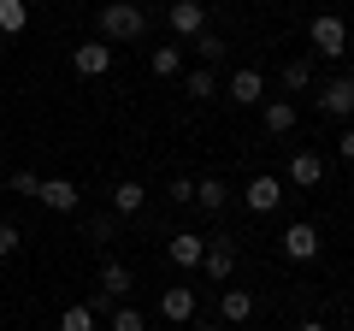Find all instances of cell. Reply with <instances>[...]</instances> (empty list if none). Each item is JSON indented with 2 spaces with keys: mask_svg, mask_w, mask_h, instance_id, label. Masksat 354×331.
I'll return each mask as SVG.
<instances>
[{
  "mask_svg": "<svg viewBox=\"0 0 354 331\" xmlns=\"http://www.w3.org/2000/svg\"><path fill=\"white\" fill-rule=\"evenodd\" d=\"M201 267H207V278L225 284L230 272H236V242H230V237H213V242H207V255H201Z\"/></svg>",
  "mask_w": 354,
  "mask_h": 331,
  "instance_id": "obj_8",
  "label": "cell"
},
{
  "mask_svg": "<svg viewBox=\"0 0 354 331\" xmlns=\"http://www.w3.org/2000/svg\"><path fill=\"white\" fill-rule=\"evenodd\" d=\"M319 113H330V118L354 113V77H330L325 89H319Z\"/></svg>",
  "mask_w": 354,
  "mask_h": 331,
  "instance_id": "obj_6",
  "label": "cell"
},
{
  "mask_svg": "<svg viewBox=\"0 0 354 331\" xmlns=\"http://www.w3.org/2000/svg\"><path fill=\"white\" fill-rule=\"evenodd\" d=\"M165 255H171V267H201V255H207V237H195V231H177L171 242H165Z\"/></svg>",
  "mask_w": 354,
  "mask_h": 331,
  "instance_id": "obj_9",
  "label": "cell"
},
{
  "mask_svg": "<svg viewBox=\"0 0 354 331\" xmlns=\"http://www.w3.org/2000/svg\"><path fill=\"white\" fill-rule=\"evenodd\" d=\"M6 190H12V195H36V190H41V178H36V172H30V166H18V172H12V184H6Z\"/></svg>",
  "mask_w": 354,
  "mask_h": 331,
  "instance_id": "obj_25",
  "label": "cell"
},
{
  "mask_svg": "<svg viewBox=\"0 0 354 331\" xmlns=\"http://www.w3.org/2000/svg\"><path fill=\"white\" fill-rule=\"evenodd\" d=\"M295 331H330V325H319V319H301V325H295Z\"/></svg>",
  "mask_w": 354,
  "mask_h": 331,
  "instance_id": "obj_30",
  "label": "cell"
},
{
  "mask_svg": "<svg viewBox=\"0 0 354 331\" xmlns=\"http://www.w3.org/2000/svg\"><path fill=\"white\" fill-rule=\"evenodd\" d=\"M18 237H24V231H12V225H0V255H12V249H18Z\"/></svg>",
  "mask_w": 354,
  "mask_h": 331,
  "instance_id": "obj_28",
  "label": "cell"
},
{
  "mask_svg": "<svg viewBox=\"0 0 354 331\" xmlns=\"http://www.w3.org/2000/svg\"><path fill=\"white\" fill-rule=\"evenodd\" d=\"M218 314H225V325H242V319L254 314V296L248 290H225L218 296Z\"/></svg>",
  "mask_w": 354,
  "mask_h": 331,
  "instance_id": "obj_15",
  "label": "cell"
},
{
  "mask_svg": "<svg viewBox=\"0 0 354 331\" xmlns=\"http://www.w3.org/2000/svg\"><path fill=\"white\" fill-rule=\"evenodd\" d=\"M183 95H195V101H207V95H218L213 71H207V65H201V71H189V77H183Z\"/></svg>",
  "mask_w": 354,
  "mask_h": 331,
  "instance_id": "obj_22",
  "label": "cell"
},
{
  "mask_svg": "<svg viewBox=\"0 0 354 331\" xmlns=\"http://www.w3.org/2000/svg\"><path fill=\"white\" fill-rule=\"evenodd\" d=\"M171 30L177 36H201L207 30V6L201 0H171Z\"/></svg>",
  "mask_w": 354,
  "mask_h": 331,
  "instance_id": "obj_11",
  "label": "cell"
},
{
  "mask_svg": "<svg viewBox=\"0 0 354 331\" xmlns=\"http://www.w3.org/2000/svg\"><path fill=\"white\" fill-rule=\"evenodd\" d=\"M130 284H136V278H130L124 260H106V267H101V302H106V296H124Z\"/></svg>",
  "mask_w": 354,
  "mask_h": 331,
  "instance_id": "obj_18",
  "label": "cell"
},
{
  "mask_svg": "<svg viewBox=\"0 0 354 331\" xmlns=\"http://www.w3.org/2000/svg\"><path fill=\"white\" fill-rule=\"evenodd\" d=\"M153 77H183V48H153Z\"/></svg>",
  "mask_w": 354,
  "mask_h": 331,
  "instance_id": "obj_21",
  "label": "cell"
},
{
  "mask_svg": "<svg viewBox=\"0 0 354 331\" xmlns=\"http://www.w3.org/2000/svg\"><path fill=\"white\" fill-rule=\"evenodd\" d=\"M36 202H41V207H53V213H77V202H83V190H77L71 178H41Z\"/></svg>",
  "mask_w": 354,
  "mask_h": 331,
  "instance_id": "obj_5",
  "label": "cell"
},
{
  "mask_svg": "<svg viewBox=\"0 0 354 331\" xmlns=\"http://www.w3.org/2000/svg\"><path fill=\"white\" fill-rule=\"evenodd\" d=\"M195 202H201L207 213H218V207L230 202V190H225V184H218V178H201V184H195Z\"/></svg>",
  "mask_w": 354,
  "mask_h": 331,
  "instance_id": "obj_19",
  "label": "cell"
},
{
  "mask_svg": "<svg viewBox=\"0 0 354 331\" xmlns=\"http://www.w3.org/2000/svg\"><path fill=\"white\" fill-rule=\"evenodd\" d=\"M342 160H354V130H342Z\"/></svg>",
  "mask_w": 354,
  "mask_h": 331,
  "instance_id": "obj_29",
  "label": "cell"
},
{
  "mask_svg": "<svg viewBox=\"0 0 354 331\" xmlns=\"http://www.w3.org/2000/svg\"><path fill=\"white\" fill-rule=\"evenodd\" d=\"M230 101H236V107L266 101V77L260 71H236V77H230Z\"/></svg>",
  "mask_w": 354,
  "mask_h": 331,
  "instance_id": "obj_13",
  "label": "cell"
},
{
  "mask_svg": "<svg viewBox=\"0 0 354 331\" xmlns=\"http://www.w3.org/2000/svg\"><path fill=\"white\" fill-rule=\"evenodd\" d=\"M283 255H290L295 267H307V260H319V225H307V219H295V225L283 231Z\"/></svg>",
  "mask_w": 354,
  "mask_h": 331,
  "instance_id": "obj_4",
  "label": "cell"
},
{
  "mask_svg": "<svg viewBox=\"0 0 354 331\" xmlns=\"http://www.w3.org/2000/svg\"><path fill=\"white\" fill-rule=\"evenodd\" d=\"M106 331H148V319H142L136 307H118V314L106 319Z\"/></svg>",
  "mask_w": 354,
  "mask_h": 331,
  "instance_id": "obj_24",
  "label": "cell"
},
{
  "mask_svg": "<svg viewBox=\"0 0 354 331\" xmlns=\"http://www.w3.org/2000/svg\"><path fill=\"white\" fill-rule=\"evenodd\" d=\"M71 65H77V77H106V71H113V48H106L101 36H95V42H77Z\"/></svg>",
  "mask_w": 354,
  "mask_h": 331,
  "instance_id": "obj_3",
  "label": "cell"
},
{
  "mask_svg": "<svg viewBox=\"0 0 354 331\" xmlns=\"http://www.w3.org/2000/svg\"><path fill=\"white\" fill-rule=\"evenodd\" d=\"M266 130H272V136H290L295 130V101H266Z\"/></svg>",
  "mask_w": 354,
  "mask_h": 331,
  "instance_id": "obj_14",
  "label": "cell"
},
{
  "mask_svg": "<svg viewBox=\"0 0 354 331\" xmlns=\"http://www.w3.org/2000/svg\"><path fill=\"white\" fill-rule=\"evenodd\" d=\"M160 314L171 319V325H189V319H195V290H189V284H171V290L160 296Z\"/></svg>",
  "mask_w": 354,
  "mask_h": 331,
  "instance_id": "obj_10",
  "label": "cell"
},
{
  "mask_svg": "<svg viewBox=\"0 0 354 331\" xmlns=\"http://www.w3.org/2000/svg\"><path fill=\"white\" fill-rule=\"evenodd\" d=\"M195 48H201V60H225V42H218L213 30H201V42H195Z\"/></svg>",
  "mask_w": 354,
  "mask_h": 331,
  "instance_id": "obj_27",
  "label": "cell"
},
{
  "mask_svg": "<svg viewBox=\"0 0 354 331\" xmlns=\"http://www.w3.org/2000/svg\"><path fill=\"white\" fill-rule=\"evenodd\" d=\"M59 331H101V325H95V307H88V302L65 307V314H59Z\"/></svg>",
  "mask_w": 354,
  "mask_h": 331,
  "instance_id": "obj_20",
  "label": "cell"
},
{
  "mask_svg": "<svg viewBox=\"0 0 354 331\" xmlns=\"http://www.w3.org/2000/svg\"><path fill=\"white\" fill-rule=\"evenodd\" d=\"M307 83H313V65H307V60H290V65H283V89H307Z\"/></svg>",
  "mask_w": 354,
  "mask_h": 331,
  "instance_id": "obj_23",
  "label": "cell"
},
{
  "mask_svg": "<svg viewBox=\"0 0 354 331\" xmlns=\"http://www.w3.org/2000/svg\"><path fill=\"white\" fill-rule=\"evenodd\" d=\"M142 202H148V190H142V184L136 178H124V184H118V190H113V213H142Z\"/></svg>",
  "mask_w": 354,
  "mask_h": 331,
  "instance_id": "obj_17",
  "label": "cell"
},
{
  "mask_svg": "<svg viewBox=\"0 0 354 331\" xmlns=\"http://www.w3.org/2000/svg\"><path fill=\"white\" fill-rule=\"evenodd\" d=\"M313 48L325 53V60H342V48H348V24H342L337 12H319L313 18Z\"/></svg>",
  "mask_w": 354,
  "mask_h": 331,
  "instance_id": "obj_2",
  "label": "cell"
},
{
  "mask_svg": "<svg viewBox=\"0 0 354 331\" xmlns=\"http://www.w3.org/2000/svg\"><path fill=\"white\" fill-rule=\"evenodd\" d=\"M283 202V178H248V207L254 213H272Z\"/></svg>",
  "mask_w": 354,
  "mask_h": 331,
  "instance_id": "obj_12",
  "label": "cell"
},
{
  "mask_svg": "<svg viewBox=\"0 0 354 331\" xmlns=\"http://www.w3.org/2000/svg\"><path fill=\"white\" fill-rule=\"evenodd\" d=\"M95 24H101V42H142L148 36V18H142L136 0H106Z\"/></svg>",
  "mask_w": 354,
  "mask_h": 331,
  "instance_id": "obj_1",
  "label": "cell"
},
{
  "mask_svg": "<svg viewBox=\"0 0 354 331\" xmlns=\"http://www.w3.org/2000/svg\"><path fill=\"white\" fill-rule=\"evenodd\" d=\"M165 195H171L177 207H189L195 202V178H171V184H165Z\"/></svg>",
  "mask_w": 354,
  "mask_h": 331,
  "instance_id": "obj_26",
  "label": "cell"
},
{
  "mask_svg": "<svg viewBox=\"0 0 354 331\" xmlns=\"http://www.w3.org/2000/svg\"><path fill=\"white\" fill-rule=\"evenodd\" d=\"M207 331H236V325H225V319H218V325H207Z\"/></svg>",
  "mask_w": 354,
  "mask_h": 331,
  "instance_id": "obj_31",
  "label": "cell"
},
{
  "mask_svg": "<svg viewBox=\"0 0 354 331\" xmlns=\"http://www.w3.org/2000/svg\"><path fill=\"white\" fill-rule=\"evenodd\" d=\"M30 30V6L24 0H0V36H24Z\"/></svg>",
  "mask_w": 354,
  "mask_h": 331,
  "instance_id": "obj_16",
  "label": "cell"
},
{
  "mask_svg": "<svg viewBox=\"0 0 354 331\" xmlns=\"http://www.w3.org/2000/svg\"><path fill=\"white\" fill-rule=\"evenodd\" d=\"M283 178H290L295 190H313V184L325 178V160H319L313 148H301V154H290V166H283Z\"/></svg>",
  "mask_w": 354,
  "mask_h": 331,
  "instance_id": "obj_7",
  "label": "cell"
}]
</instances>
